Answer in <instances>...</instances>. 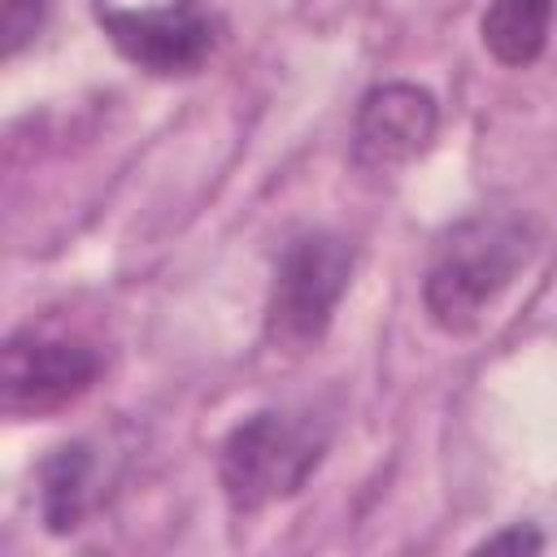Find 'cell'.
Returning <instances> with one entry per match:
<instances>
[{
  "label": "cell",
  "instance_id": "cell-1",
  "mask_svg": "<svg viewBox=\"0 0 557 557\" xmlns=\"http://www.w3.org/2000/svg\"><path fill=\"white\" fill-rule=\"evenodd\" d=\"M544 226L522 209H479L440 231L422 270V309L440 335L466 339L540 257Z\"/></svg>",
  "mask_w": 557,
  "mask_h": 557
},
{
  "label": "cell",
  "instance_id": "cell-2",
  "mask_svg": "<svg viewBox=\"0 0 557 557\" xmlns=\"http://www.w3.org/2000/svg\"><path fill=\"white\" fill-rule=\"evenodd\" d=\"M331 418L309 405H265L218 444V487L235 518H252L309 487L331 453Z\"/></svg>",
  "mask_w": 557,
  "mask_h": 557
},
{
  "label": "cell",
  "instance_id": "cell-3",
  "mask_svg": "<svg viewBox=\"0 0 557 557\" xmlns=\"http://www.w3.org/2000/svg\"><path fill=\"white\" fill-rule=\"evenodd\" d=\"M352 270L357 244L339 231L313 226L292 235L274 261V278L265 292V344L287 357L313 352L326 339L335 309L352 287Z\"/></svg>",
  "mask_w": 557,
  "mask_h": 557
},
{
  "label": "cell",
  "instance_id": "cell-4",
  "mask_svg": "<svg viewBox=\"0 0 557 557\" xmlns=\"http://www.w3.org/2000/svg\"><path fill=\"white\" fill-rule=\"evenodd\" d=\"M104 374V352L83 331L22 322L0 348V409L9 418H52L78 405Z\"/></svg>",
  "mask_w": 557,
  "mask_h": 557
},
{
  "label": "cell",
  "instance_id": "cell-5",
  "mask_svg": "<svg viewBox=\"0 0 557 557\" xmlns=\"http://www.w3.org/2000/svg\"><path fill=\"white\" fill-rule=\"evenodd\" d=\"M96 22L113 52L148 78H191L222 44V17L205 0H165L144 9L96 4Z\"/></svg>",
  "mask_w": 557,
  "mask_h": 557
},
{
  "label": "cell",
  "instance_id": "cell-6",
  "mask_svg": "<svg viewBox=\"0 0 557 557\" xmlns=\"http://www.w3.org/2000/svg\"><path fill=\"white\" fill-rule=\"evenodd\" d=\"M435 135H440V100L422 83H405V78L374 83L352 113L348 165L370 178L400 174L422 152H431Z\"/></svg>",
  "mask_w": 557,
  "mask_h": 557
},
{
  "label": "cell",
  "instance_id": "cell-7",
  "mask_svg": "<svg viewBox=\"0 0 557 557\" xmlns=\"http://www.w3.org/2000/svg\"><path fill=\"white\" fill-rule=\"evenodd\" d=\"M39 518L52 535H74L100 500V461L87 440H65L39 461Z\"/></svg>",
  "mask_w": 557,
  "mask_h": 557
},
{
  "label": "cell",
  "instance_id": "cell-8",
  "mask_svg": "<svg viewBox=\"0 0 557 557\" xmlns=\"http://www.w3.org/2000/svg\"><path fill=\"white\" fill-rule=\"evenodd\" d=\"M553 17H557V0H492L479 17V39L496 65L527 70L544 57Z\"/></svg>",
  "mask_w": 557,
  "mask_h": 557
},
{
  "label": "cell",
  "instance_id": "cell-9",
  "mask_svg": "<svg viewBox=\"0 0 557 557\" xmlns=\"http://www.w3.org/2000/svg\"><path fill=\"white\" fill-rule=\"evenodd\" d=\"M52 0H0V52L4 61H13L17 52H26L39 30L48 26Z\"/></svg>",
  "mask_w": 557,
  "mask_h": 557
},
{
  "label": "cell",
  "instance_id": "cell-10",
  "mask_svg": "<svg viewBox=\"0 0 557 557\" xmlns=\"http://www.w3.org/2000/svg\"><path fill=\"white\" fill-rule=\"evenodd\" d=\"M479 548H487V553H500V548H513V553H540V548H544V535H540L531 522H513L509 531L487 535Z\"/></svg>",
  "mask_w": 557,
  "mask_h": 557
}]
</instances>
